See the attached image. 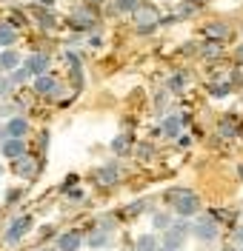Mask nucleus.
I'll return each instance as SVG.
<instances>
[{"label":"nucleus","mask_w":243,"mask_h":251,"mask_svg":"<svg viewBox=\"0 0 243 251\" xmlns=\"http://www.w3.org/2000/svg\"><path fill=\"white\" fill-rule=\"evenodd\" d=\"M9 23H12V26H17V29H20V26H26V17H23V12H12V15H9Z\"/></svg>","instance_id":"obj_35"},{"label":"nucleus","mask_w":243,"mask_h":251,"mask_svg":"<svg viewBox=\"0 0 243 251\" xmlns=\"http://www.w3.org/2000/svg\"><path fill=\"white\" fill-rule=\"evenodd\" d=\"M238 177H241V183H243V163L238 166Z\"/></svg>","instance_id":"obj_46"},{"label":"nucleus","mask_w":243,"mask_h":251,"mask_svg":"<svg viewBox=\"0 0 243 251\" xmlns=\"http://www.w3.org/2000/svg\"><path fill=\"white\" fill-rule=\"evenodd\" d=\"M34 6H49V9H52V6H54V0H34Z\"/></svg>","instance_id":"obj_42"},{"label":"nucleus","mask_w":243,"mask_h":251,"mask_svg":"<svg viewBox=\"0 0 243 251\" xmlns=\"http://www.w3.org/2000/svg\"><path fill=\"white\" fill-rule=\"evenodd\" d=\"M69 200H83V188H66L63 191Z\"/></svg>","instance_id":"obj_36"},{"label":"nucleus","mask_w":243,"mask_h":251,"mask_svg":"<svg viewBox=\"0 0 243 251\" xmlns=\"http://www.w3.org/2000/svg\"><path fill=\"white\" fill-rule=\"evenodd\" d=\"M23 69L34 77H40V75H49V69H52V57H49L46 51H32L29 57H23Z\"/></svg>","instance_id":"obj_8"},{"label":"nucleus","mask_w":243,"mask_h":251,"mask_svg":"<svg viewBox=\"0 0 243 251\" xmlns=\"http://www.w3.org/2000/svg\"><path fill=\"white\" fill-rule=\"evenodd\" d=\"M189 3H194V6H197V9H200V6H206V3H209V0H189Z\"/></svg>","instance_id":"obj_45"},{"label":"nucleus","mask_w":243,"mask_h":251,"mask_svg":"<svg viewBox=\"0 0 243 251\" xmlns=\"http://www.w3.org/2000/svg\"><path fill=\"white\" fill-rule=\"evenodd\" d=\"M23 66V57H20V51H15V49H3L0 51V72H15V69H20Z\"/></svg>","instance_id":"obj_17"},{"label":"nucleus","mask_w":243,"mask_h":251,"mask_svg":"<svg viewBox=\"0 0 243 251\" xmlns=\"http://www.w3.org/2000/svg\"><path fill=\"white\" fill-rule=\"evenodd\" d=\"M166 205L178 217H194L200 211V197L192 188H172V191H166Z\"/></svg>","instance_id":"obj_1"},{"label":"nucleus","mask_w":243,"mask_h":251,"mask_svg":"<svg viewBox=\"0 0 243 251\" xmlns=\"http://www.w3.org/2000/svg\"><path fill=\"white\" fill-rule=\"evenodd\" d=\"M9 77H12V83H15V86H20V83L32 80V75H29V72H26V69L20 66V69H15V72H9Z\"/></svg>","instance_id":"obj_32"},{"label":"nucleus","mask_w":243,"mask_h":251,"mask_svg":"<svg viewBox=\"0 0 243 251\" xmlns=\"http://www.w3.org/2000/svg\"><path fill=\"white\" fill-rule=\"evenodd\" d=\"M186 237H192V223H186V217H180L172 223V228H166V234H163V246L166 249H175L180 251L186 246Z\"/></svg>","instance_id":"obj_3"},{"label":"nucleus","mask_w":243,"mask_h":251,"mask_svg":"<svg viewBox=\"0 0 243 251\" xmlns=\"http://www.w3.org/2000/svg\"><path fill=\"white\" fill-rule=\"evenodd\" d=\"M0 154L6 157L9 163L17 160V157H23V154H29L26 140H20V137H9V140H3V143H0Z\"/></svg>","instance_id":"obj_14"},{"label":"nucleus","mask_w":243,"mask_h":251,"mask_svg":"<svg viewBox=\"0 0 243 251\" xmlns=\"http://www.w3.org/2000/svg\"><path fill=\"white\" fill-rule=\"evenodd\" d=\"M203 34H206V40H226L229 34H232V29H229L226 23H206L203 26Z\"/></svg>","instance_id":"obj_18"},{"label":"nucleus","mask_w":243,"mask_h":251,"mask_svg":"<svg viewBox=\"0 0 243 251\" xmlns=\"http://www.w3.org/2000/svg\"><path fill=\"white\" fill-rule=\"evenodd\" d=\"M161 251H175V249H166V246H161Z\"/></svg>","instance_id":"obj_47"},{"label":"nucleus","mask_w":243,"mask_h":251,"mask_svg":"<svg viewBox=\"0 0 243 251\" xmlns=\"http://www.w3.org/2000/svg\"><path fill=\"white\" fill-rule=\"evenodd\" d=\"M189 143H192V140H189V137H186V134H183V137H178V146H183V149H186V146H189Z\"/></svg>","instance_id":"obj_44"},{"label":"nucleus","mask_w":243,"mask_h":251,"mask_svg":"<svg viewBox=\"0 0 243 251\" xmlns=\"http://www.w3.org/2000/svg\"><path fill=\"white\" fill-rule=\"evenodd\" d=\"M0 174H3V166H0Z\"/></svg>","instance_id":"obj_49"},{"label":"nucleus","mask_w":243,"mask_h":251,"mask_svg":"<svg viewBox=\"0 0 243 251\" xmlns=\"http://www.w3.org/2000/svg\"><path fill=\"white\" fill-rule=\"evenodd\" d=\"M17 111H20V103H9V100H3V103H0V117H6V120H9V117H15Z\"/></svg>","instance_id":"obj_30"},{"label":"nucleus","mask_w":243,"mask_h":251,"mask_svg":"<svg viewBox=\"0 0 243 251\" xmlns=\"http://www.w3.org/2000/svg\"><path fill=\"white\" fill-rule=\"evenodd\" d=\"M200 51H203V57H220V51H223V43H220V40H206Z\"/></svg>","instance_id":"obj_28"},{"label":"nucleus","mask_w":243,"mask_h":251,"mask_svg":"<svg viewBox=\"0 0 243 251\" xmlns=\"http://www.w3.org/2000/svg\"><path fill=\"white\" fill-rule=\"evenodd\" d=\"M232 92H235V83H232V80H212L209 83V94L217 97V100H220V97H229Z\"/></svg>","instance_id":"obj_21"},{"label":"nucleus","mask_w":243,"mask_h":251,"mask_svg":"<svg viewBox=\"0 0 243 251\" xmlns=\"http://www.w3.org/2000/svg\"><path fill=\"white\" fill-rule=\"evenodd\" d=\"M238 251H243V246H238Z\"/></svg>","instance_id":"obj_48"},{"label":"nucleus","mask_w":243,"mask_h":251,"mask_svg":"<svg viewBox=\"0 0 243 251\" xmlns=\"http://www.w3.org/2000/svg\"><path fill=\"white\" fill-rule=\"evenodd\" d=\"M135 151H137L140 160H152L155 157V146L152 143H140V146H135Z\"/></svg>","instance_id":"obj_31"},{"label":"nucleus","mask_w":243,"mask_h":251,"mask_svg":"<svg viewBox=\"0 0 243 251\" xmlns=\"http://www.w3.org/2000/svg\"><path fill=\"white\" fill-rule=\"evenodd\" d=\"M235 246H243V226L235 228Z\"/></svg>","instance_id":"obj_39"},{"label":"nucleus","mask_w":243,"mask_h":251,"mask_svg":"<svg viewBox=\"0 0 243 251\" xmlns=\"http://www.w3.org/2000/svg\"><path fill=\"white\" fill-rule=\"evenodd\" d=\"M37 172H40V163L34 160V154H23L17 160H12V174L23 177V180H34Z\"/></svg>","instance_id":"obj_10"},{"label":"nucleus","mask_w":243,"mask_h":251,"mask_svg":"<svg viewBox=\"0 0 243 251\" xmlns=\"http://www.w3.org/2000/svg\"><path fill=\"white\" fill-rule=\"evenodd\" d=\"M172 223H175V220H172V214H163V211H155V214H152V226H155L158 231L172 228Z\"/></svg>","instance_id":"obj_26"},{"label":"nucleus","mask_w":243,"mask_h":251,"mask_svg":"<svg viewBox=\"0 0 243 251\" xmlns=\"http://www.w3.org/2000/svg\"><path fill=\"white\" fill-rule=\"evenodd\" d=\"M220 234V223L209 214H200V217L192 220V237L197 243H215Z\"/></svg>","instance_id":"obj_2"},{"label":"nucleus","mask_w":243,"mask_h":251,"mask_svg":"<svg viewBox=\"0 0 243 251\" xmlns=\"http://www.w3.org/2000/svg\"><path fill=\"white\" fill-rule=\"evenodd\" d=\"M89 43H92V46H100V43H103V37H100V34H92V40H89Z\"/></svg>","instance_id":"obj_43"},{"label":"nucleus","mask_w":243,"mask_h":251,"mask_svg":"<svg viewBox=\"0 0 243 251\" xmlns=\"http://www.w3.org/2000/svg\"><path fill=\"white\" fill-rule=\"evenodd\" d=\"M163 240H158V234H143L137 237V243H135V251H161Z\"/></svg>","instance_id":"obj_23"},{"label":"nucleus","mask_w":243,"mask_h":251,"mask_svg":"<svg viewBox=\"0 0 243 251\" xmlns=\"http://www.w3.org/2000/svg\"><path fill=\"white\" fill-rule=\"evenodd\" d=\"M112 154H117V157H123V154H129V149H132V140H129V134H117L112 140Z\"/></svg>","instance_id":"obj_24"},{"label":"nucleus","mask_w":243,"mask_h":251,"mask_svg":"<svg viewBox=\"0 0 243 251\" xmlns=\"http://www.w3.org/2000/svg\"><path fill=\"white\" fill-rule=\"evenodd\" d=\"M29 128H32L29 120H26L23 114H15V117H9V120L3 123V137H6V140H9V137H20V140H23V137L29 134Z\"/></svg>","instance_id":"obj_12"},{"label":"nucleus","mask_w":243,"mask_h":251,"mask_svg":"<svg viewBox=\"0 0 243 251\" xmlns=\"http://www.w3.org/2000/svg\"><path fill=\"white\" fill-rule=\"evenodd\" d=\"M140 6H143L140 0H114V9H117V12H123V15H135Z\"/></svg>","instance_id":"obj_27"},{"label":"nucleus","mask_w":243,"mask_h":251,"mask_svg":"<svg viewBox=\"0 0 243 251\" xmlns=\"http://www.w3.org/2000/svg\"><path fill=\"white\" fill-rule=\"evenodd\" d=\"M32 92L43 94V97H57V94L63 92V86H60V80L52 77V75H40V77L32 80Z\"/></svg>","instance_id":"obj_11"},{"label":"nucleus","mask_w":243,"mask_h":251,"mask_svg":"<svg viewBox=\"0 0 243 251\" xmlns=\"http://www.w3.org/2000/svg\"><path fill=\"white\" fill-rule=\"evenodd\" d=\"M15 89H17V86L12 83V77H9V75H6V77H0V97H9Z\"/></svg>","instance_id":"obj_33"},{"label":"nucleus","mask_w":243,"mask_h":251,"mask_svg":"<svg viewBox=\"0 0 243 251\" xmlns=\"http://www.w3.org/2000/svg\"><path fill=\"white\" fill-rule=\"evenodd\" d=\"M83 246H86V234L81 228H69L63 234H57V240H54V249L57 251H81Z\"/></svg>","instance_id":"obj_9"},{"label":"nucleus","mask_w":243,"mask_h":251,"mask_svg":"<svg viewBox=\"0 0 243 251\" xmlns=\"http://www.w3.org/2000/svg\"><path fill=\"white\" fill-rule=\"evenodd\" d=\"M69 26L75 31H92V29H97V15L89 6H81V9H75L69 15Z\"/></svg>","instance_id":"obj_7"},{"label":"nucleus","mask_w":243,"mask_h":251,"mask_svg":"<svg viewBox=\"0 0 243 251\" xmlns=\"http://www.w3.org/2000/svg\"><path fill=\"white\" fill-rule=\"evenodd\" d=\"M32 228H34V217L32 214H20V217H15L9 223V228H6V234H3V243H6V246H17Z\"/></svg>","instance_id":"obj_4"},{"label":"nucleus","mask_w":243,"mask_h":251,"mask_svg":"<svg viewBox=\"0 0 243 251\" xmlns=\"http://www.w3.org/2000/svg\"><path fill=\"white\" fill-rule=\"evenodd\" d=\"M166 89H169L172 94H180V92H183V89H186V72H175L172 77L166 80Z\"/></svg>","instance_id":"obj_25"},{"label":"nucleus","mask_w":243,"mask_h":251,"mask_svg":"<svg viewBox=\"0 0 243 251\" xmlns=\"http://www.w3.org/2000/svg\"><path fill=\"white\" fill-rule=\"evenodd\" d=\"M78 180H81L78 174H72V177H66V180H63V186H60V191H66V188H72L75 183H78Z\"/></svg>","instance_id":"obj_37"},{"label":"nucleus","mask_w":243,"mask_h":251,"mask_svg":"<svg viewBox=\"0 0 243 251\" xmlns=\"http://www.w3.org/2000/svg\"><path fill=\"white\" fill-rule=\"evenodd\" d=\"M149 208H152L149 200H135V203H129L123 211H120V217H123V220H135L137 214H143V211H149Z\"/></svg>","instance_id":"obj_22"},{"label":"nucleus","mask_w":243,"mask_h":251,"mask_svg":"<svg viewBox=\"0 0 243 251\" xmlns=\"http://www.w3.org/2000/svg\"><path fill=\"white\" fill-rule=\"evenodd\" d=\"M132 17H135V26H137L140 34H152V31L161 26V20H163V17L158 15V9H155V6H140Z\"/></svg>","instance_id":"obj_5"},{"label":"nucleus","mask_w":243,"mask_h":251,"mask_svg":"<svg viewBox=\"0 0 243 251\" xmlns=\"http://www.w3.org/2000/svg\"><path fill=\"white\" fill-rule=\"evenodd\" d=\"M34 23L40 26V29H46V31H52V29H57V15L49 9V6H34Z\"/></svg>","instance_id":"obj_15"},{"label":"nucleus","mask_w":243,"mask_h":251,"mask_svg":"<svg viewBox=\"0 0 243 251\" xmlns=\"http://www.w3.org/2000/svg\"><path fill=\"white\" fill-rule=\"evenodd\" d=\"M95 180L100 186H114V183H120V166H117V163H106L103 169H97Z\"/></svg>","instance_id":"obj_16"},{"label":"nucleus","mask_w":243,"mask_h":251,"mask_svg":"<svg viewBox=\"0 0 243 251\" xmlns=\"http://www.w3.org/2000/svg\"><path fill=\"white\" fill-rule=\"evenodd\" d=\"M241 34H243V29H241Z\"/></svg>","instance_id":"obj_50"},{"label":"nucleus","mask_w":243,"mask_h":251,"mask_svg":"<svg viewBox=\"0 0 243 251\" xmlns=\"http://www.w3.org/2000/svg\"><path fill=\"white\" fill-rule=\"evenodd\" d=\"M235 60H238V66H243V43L238 46V51H235Z\"/></svg>","instance_id":"obj_41"},{"label":"nucleus","mask_w":243,"mask_h":251,"mask_svg":"<svg viewBox=\"0 0 243 251\" xmlns=\"http://www.w3.org/2000/svg\"><path fill=\"white\" fill-rule=\"evenodd\" d=\"M106 0H83V6H89V9H95V6H103Z\"/></svg>","instance_id":"obj_40"},{"label":"nucleus","mask_w":243,"mask_h":251,"mask_svg":"<svg viewBox=\"0 0 243 251\" xmlns=\"http://www.w3.org/2000/svg\"><path fill=\"white\" fill-rule=\"evenodd\" d=\"M43 251H46V249H43Z\"/></svg>","instance_id":"obj_52"},{"label":"nucleus","mask_w":243,"mask_h":251,"mask_svg":"<svg viewBox=\"0 0 243 251\" xmlns=\"http://www.w3.org/2000/svg\"><path fill=\"white\" fill-rule=\"evenodd\" d=\"M23 200V188H9L6 191V205H15Z\"/></svg>","instance_id":"obj_34"},{"label":"nucleus","mask_w":243,"mask_h":251,"mask_svg":"<svg viewBox=\"0 0 243 251\" xmlns=\"http://www.w3.org/2000/svg\"><path fill=\"white\" fill-rule=\"evenodd\" d=\"M95 228H97V231H106V234H112L114 228H117V220H114V217H97Z\"/></svg>","instance_id":"obj_29"},{"label":"nucleus","mask_w":243,"mask_h":251,"mask_svg":"<svg viewBox=\"0 0 243 251\" xmlns=\"http://www.w3.org/2000/svg\"><path fill=\"white\" fill-rule=\"evenodd\" d=\"M54 234V226H43V228H40V240H46V237H52Z\"/></svg>","instance_id":"obj_38"},{"label":"nucleus","mask_w":243,"mask_h":251,"mask_svg":"<svg viewBox=\"0 0 243 251\" xmlns=\"http://www.w3.org/2000/svg\"><path fill=\"white\" fill-rule=\"evenodd\" d=\"M17 43V26H12L9 20H0V46L12 49Z\"/></svg>","instance_id":"obj_19"},{"label":"nucleus","mask_w":243,"mask_h":251,"mask_svg":"<svg viewBox=\"0 0 243 251\" xmlns=\"http://www.w3.org/2000/svg\"><path fill=\"white\" fill-rule=\"evenodd\" d=\"M241 134H243V131H241Z\"/></svg>","instance_id":"obj_51"},{"label":"nucleus","mask_w":243,"mask_h":251,"mask_svg":"<svg viewBox=\"0 0 243 251\" xmlns=\"http://www.w3.org/2000/svg\"><path fill=\"white\" fill-rule=\"evenodd\" d=\"M86 246H89V249L92 251H100V249H109V246H112V234H106V231H92V234L86 237Z\"/></svg>","instance_id":"obj_20"},{"label":"nucleus","mask_w":243,"mask_h":251,"mask_svg":"<svg viewBox=\"0 0 243 251\" xmlns=\"http://www.w3.org/2000/svg\"><path fill=\"white\" fill-rule=\"evenodd\" d=\"M189 123H192V117H189V114H183V111H172V114L161 123V134H163V137H169V140H178L180 131H183Z\"/></svg>","instance_id":"obj_6"},{"label":"nucleus","mask_w":243,"mask_h":251,"mask_svg":"<svg viewBox=\"0 0 243 251\" xmlns=\"http://www.w3.org/2000/svg\"><path fill=\"white\" fill-rule=\"evenodd\" d=\"M241 131H243V123L235 114H223V117H220V123H217V137L232 140V137H241Z\"/></svg>","instance_id":"obj_13"}]
</instances>
